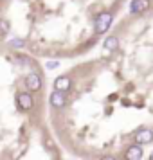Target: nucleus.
Returning <instances> with one entry per match:
<instances>
[{
	"instance_id": "7",
	"label": "nucleus",
	"mask_w": 153,
	"mask_h": 160,
	"mask_svg": "<svg viewBox=\"0 0 153 160\" xmlns=\"http://www.w3.org/2000/svg\"><path fill=\"white\" fill-rule=\"evenodd\" d=\"M146 8H148V0H131L130 13L131 15H139V13L146 11Z\"/></svg>"
},
{
	"instance_id": "13",
	"label": "nucleus",
	"mask_w": 153,
	"mask_h": 160,
	"mask_svg": "<svg viewBox=\"0 0 153 160\" xmlns=\"http://www.w3.org/2000/svg\"><path fill=\"white\" fill-rule=\"evenodd\" d=\"M16 61H22V65H27V63H29V58H25V56H16Z\"/></svg>"
},
{
	"instance_id": "10",
	"label": "nucleus",
	"mask_w": 153,
	"mask_h": 160,
	"mask_svg": "<svg viewBox=\"0 0 153 160\" xmlns=\"http://www.w3.org/2000/svg\"><path fill=\"white\" fill-rule=\"evenodd\" d=\"M45 67H47L49 70H54V68H58V67H59V61L52 59V61H49V63H45Z\"/></svg>"
},
{
	"instance_id": "1",
	"label": "nucleus",
	"mask_w": 153,
	"mask_h": 160,
	"mask_svg": "<svg viewBox=\"0 0 153 160\" xmlns=\"http://www.w3.org/2000/svg\"><path fill=\"white\" fill-rule=\"evenodd\" d=\"M112 20H114L112 13H106V11H105V13H99L97 18H95V32H97V34L106 32L108 27L112 25Z\"/></svg>"
},
{
	"instance_id": "14",
	"label": "nucleus",
	"mask_w": 153,
	"mask_h": 160,
	"mask_svg": "<svg viewBox=\"0 0 153 160\" xmlns=\"http://www.w3.org/2000/svg\"><path fill=\"white\" fill-rule=\"evenodd\" d=\"M99 160H117L115 157H112V155H105V157H101Z\"/></svg>"
},
{
	"instance_id": "5",
	"label": "nucleus",
	"mask_w": 153,
	"mask_h": 160,
	"mask_svg": "<svg viewBox=\"0 0 153 160\" xmlns=\"http://www.w3.org/2000/svg\"><path fill=\"white\" fill-rule=\"evenodd\" d=\"M25 85L29 88L31 92H38L40 88H42V79H40V76L38 74H29L27 78H25Z\"/></svg>"
},
{
	"instance_id": "11",
	"label": "nucleus",
	"mask_w": 153,
	"mask_h": 160,
	"mask_svg": "<svg viewBox=\"0 0 153 160\" xmlns=\"http://www.w3.org/2000/svg\"><path fill=\"white\" fill-rule=\"evenodd\" d=\"M9 45H11V47H23V45H25V42L16 38V40H11V42H9Z\"/></svg>"
},
{
	"instance_id": "12",
	"label": "nucleus",
	"mask_w": 153,
	"mask_h": 160,
	"mask_svg": "<svg viewBox=\"0 0 153 160\" xmlns=\"http://www.w3.org/2000/svg\"><path fill=\"white\" fill-rule=\"evenodd\" d=\"M6 32H8V23L0 20V34H6Z\"/></svg>"
},
{
	"instance_id": "4",
	"label": "nucleus",
	"mask_w": 153,
	"mask_h": 160,
	"mask_svg": "<svg viewBox=\"0 0 153 160\" xmlns=\"http://www.w3.org/2000/svg\"><path fill=\"white\" fill-rule=\"evenodd\" d=\"M142 155H144V149H142V146L139 144H131L126 153H124V158L126 160H140L142 158Z\"/></svg>"
},
{
	"instance_id": "8",
	"label": "nucleus",
	"mask_w": 153,
	"mask_h": 160,
	"mask_svg": "<svg viewBox=\"0 0 153 160\" xmlns=\"http://www.w3.org/2000/svg\"><path fill=\"white\" fill-rule=\"evenodd\" d=\"M51 106L54 108H61V106H65V94H61L58 90H54L51 94Z\"/></svg>"
},
{
	"instance_id": "6",
	"label": "nucleus",
	"mask_w": 153,
	"mask_h": 160,
	"mask_svg": "<svg viewBox=\"0 0 153 160\" xmlns=\"http://www.w3.org/2000/svg\"><path fill=\"white\" fill-rule=\"evenodd\" d=\"M69 88H70V78H67V76L56 78V81H54V90H58V92H61V94H65Z\"/></svg>"
},
{
	"instance_id": "15",
	"label": "nucleus",
	"mask_w": 153,
	"mask_h": 160,
	"mask_svg": "<svg viewBox=\"0 0 153 160\" xmlns=\"http://www.w3.org/2000/svg\"><path fill=\"white\" fill-rule=\"evenodd\" d=\"M150 160H153V151H151V153H150Z\"/></svg>"
},
{
	"instance_id": "3",
	"label": "nucleus",
	"mask_w": 153,
	"mask_h": 160,
	"mask_svg": "<svg viewBox=\"0 0 153 160\" xmlns=\"http://www.w3.org/2000/svg\"><path fill=\"white\" fill-rule=\"evenodd\" d=\"M16 101H18V106L22 110H31L34 106V99H33V95L29 92H20L16 95Z\"/></svg>"
},
{
	"instance_id": "9",
	"label": "nucleus",
	"mask_w": 153,
	"mask_h": 160,
	"mask_svg": "<svg viewBox=\"0 0 153 160\" xmlns=\"http://www.w3.org/2000/svg\"><path fill=\"white\" fill-rule=\"evenodd\" d=\"M105 49H106V51H115L117 47H119V38L117 36H108V38H105Z\"/></svg>"
},
{
	"instance_id": "2",
	"label": "nucleus",
	"mask_w": 153,
	"mask_h": 160,
	"mask_svg": "<svg viewBox=\"0 0 153 160\" xmlns=\"http://www.w3.org/2000/svg\"><path fill=\"white\" fill-rule=\"evenodd\" d=\"M133 140H135V144H139V146L150 144V142H153V130H150V128H140V130L135 131Z\"/></svg>"
}]
</instances>
